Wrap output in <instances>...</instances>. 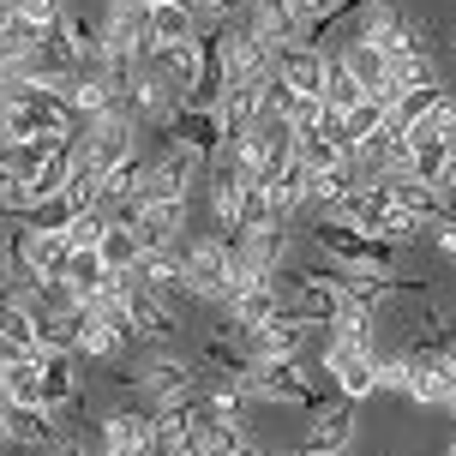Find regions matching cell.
I'll return each mask as SVG.
<instances>
[{
	"label": "cell",
	"instance_id": "1",
	"mask_svg": "<svg viewBox=\"0 0 456 456\" xmlns=\"http://www.w3.org/2000/svg\"><path fill=\"white\" fill-rule=\"evenodd\" d=\"M114 85H120V114L133 120V126H168L175 114H181L186 96L168 85V72L162 67H126V72H109Z\"/></svg>",
	"mask_w": 456,
	"mask_h": 456
},
{
	"label": "cell",
	"instance_id": "2",
	"mask_svg": "<svg viewBox=\"0 0 456 456\" xmlns=\"http://www.w3.org/2000/svg\"><path fill=\"white\" fill-rule=\"evenodd\" d=\"M324 372H337V390L348 403H361L379 390V354H372V337L361 330H330L324 337Z\"/></svg>",
	"mask_w": 456,
	"mask_h": 456
},
{
	"label": "cell",
	"instance_id": "3",
	"mask_svg": "<svg viewBox=\"0 0 456 456\" xmlns=\"http://www.w3.org/2000/svg\"><path fill=\"white\" fill-rule=\"evenodd\" d=\"M240 385H247V396H265V403H295V409H319L324 403L300 354H289V361H252V372Z\"/></svg>",
	"mask_w": 456,
	"mask_h": 456
},
{
	"label": "cell",
	"instance_id": "4",
	"mask_svg": "<svg viewBox=\"0 0 456 456\" xmlns=\"http://www.w3.org/2000/svg\"><path fill=\"white\" fill-rule=\"evenodd\" d=\"M175 258H181V276H186V289H192V300H223V282L234 271V240L228 234L186 240V247H175Z\"/></svg>",
	"mask_w": 456,
	"mask_h": 456
},
{
	"label": "cell",
	"instance_id": "5",
	"mask_svg": "<svg viewBox=\"0 0 456 456\" xmlns=\"http://www.w3.org/2000/svg\"><path fill=\"white\" fill-rule=\"evenodd\" d=\"M313 240H319L337 265H372V271H396V247L379 240V234H366V228L342 223V216H319L313 223Z\"/></svg>",
	"mask_w": 456,
	"mask_h": 456
},
{
	"label": "cell",
	"instance_id": "6",
	"mask_svg": "<svg viewBox=\"0 0 456 456\" xmlns=\"http://www.w3.org/2000/svg\"><path fill=\"white\" fill-rule=\"evenodd\" d=\"M168 133V144H181V151H192V157L205 162V168H216V157H223V114H216V102H181V114L162 126Z\"/></svg>",
	"mask_w": 456,
	"mask_h": 456
},
{
	"label": "cell",
	"instance_id": "7",
	"mask_svg": "<svg viewBox=\"0 0 456 456\" xmlns=\"http://www.w3.org/2000/svg\"><path fill=\"white\" fill-rule=\"evenodd\" d=\"M306 337H313V324L289 319V313H271L265 324L240 330V348L252 361H289V354H306Z\"/></svg>",
	"mask_w": 456,
	"mask_h": 456
},
{
	"label": "cell",
	"instance_id": "8",
	"mask_svg": "<svg viewBox=\"0 0 456 456\" xmlns=\"http://www.w3.org/2000/svg\"><path fill=\"white\" fill-rule=\"evenodd\" d=\"M138 258L144 252H175L186 247V199H162V205H144V216L133 223Z\"/></svg>",
	"mask_w": 456,
	"mask_h": 456
},
{
	"label": "cell",
	"instance_id": "9",
	"mask_svg": "<svg viewBox=\"0 0 456 456\" xmlns=\"http://www.w3.org/2000/svg\"><path fill=\"white\" fill-rule=\"evenodd\" d=\"M138 390H144V409H168V403L192 396L199 379H192V366H186L181 354H157V361L138 372Z\"/></svg>",
	"mask_w": 456,
	"mask_h": 456
},
{
	"label": "cell",
	"instance_id": "10",
	"mask_svg": "<svg viewBox=\"0 0 456 456\" xmlns=\"http://www.w3.org/2000/svg\"><path fill=\"white\" fill-rule=\"evenodd\" d=\"M271 72L282 78V85H295L300 96H319V102H324V48L276 43L271 48Z\"/></svg>",
	"mask_w": 456,
	"mask_h": 456
},
{
	"label": "cell",
	"instance_id": "11",
	"mask_svg": "<svg viewBox=\"0 0 456 456\" xmlns=\"http://www.w3.org/2000/svg\"><path fill=\"white\" fill-rule=\"evenodd\" d=\"M354 438V403L337 396V403H319L313 420H306V451H324V456H342Z\"/></svg>",
	"mask_w": 456,
	"mask_h": 456
},
{
	"label": "cell",
	"instance_id": "12",
	"mask_svg": "<svg viewBox=\"0 0 456 456\" xmlns=\"http://www.w3.org/2000/svg\"><path fill=\"white\" fill-rule=\"evenodd\" d=\"M102 451H157V414L133 403V409H114L102 420Z\"/></svg>",
	"mask_w": 456,
	"mask_h": 456
},
{
	"label": "cell",
	"instance_id": "13",
	"mask_svg": "<svg viewBox=\"0 0 456 456\" xmlns=\"http://www.w3.org/2000/svg\"><path fill=\"white\" fill-rule=\"evenodd\" d=\"M216 114H223V133L228 138L252 133V126L265 120V78H252V85H228V91L216 96Z\"/></svg>",
	"mask_w": 456,
	"mask_h": 456
},
{
	"label": "cell",
	"instance_id": "14",
	"mask_svg": "<svg viewBox=\"0 0 456 456\" xmlns=\"http://www.w3.org/2000/svg\"><path fill=\"white\" fill-rule=\"evenodd\" d=\"M456 157V138L451 133H427V126H409V175L433 186L444 175V162Z\"/></svg>",
	"mask_w": 456,
	"mask_h": 456
},
{
	"label": "cell",
	"instance_id": "15",
	"mask_svg": "<svg viewBox=\"0 0 456 456\" xmlns=\"http://www.w3.org/2000/svg\"><path fill=\"white\" fill-rule=\"evenodd\" d=\"M37 379H43V409H72V396H78V379H72V354L61 348H37Z\"/></svg>",
	"mask_w": 456,
	"mask_h": 456
},
{
	"label": "cell",
	"instance_id": "16",
	"mask_svg": "<svg viewBox=\"0 0 456 456\" xmlns=\"http://www.w3.org/2000/svg\"><path fill=\"white\" fill-rule=\"evenodd\" d=\"M0 403L6 409H43V379H37V354L0 366Z\"/></svg>",
	"mask_w": 456,
	"mask_h": 456
},
{
	"label": "cell",
	"instance_id": "17",
	"mask_svg": "<svg viewBox=\"0 0 456 456\" xmlns=\"http://www.w3.org/2000/svg\"><path fill=\"white\" fill-rule=\"evenodd\" d=\"M0 420H6V444H19V451L54 444V409H0Z\"/></svg>",
	"mask_w": 456,
	"mask_h": 456
},
{
	"label": "cell",
	"instance_id": "18",
	"mask_svg": "<svg viewBox=\"0 0 456 456\" xmlns=\"http://www.w3.org/2000/svg\"><path fill=\"white\" fill-rule=\"evenodd\" d=\"M385 114H390V96H379V91H372V96H361L354 109L342 114V133H337V144L348 151V157H354V151H361L366 138H372L379 126H385Z\"/></svg>",
	"mask_w": 456,
	"mask_h": 456
},
{
	"label": "cell",
	"instance_id": "19",
	"mask_svg": "<svg viewBox=\"0 0 456 456\" xmlns=\"http://www.w3.org/2000/svg\"><path fill=\"white\" fill-rule=\"evenodd\" d=\"M271 205H276V223H289V216H300V210L313 205V168L300 157L271 181Z\"/></svg>",
	"mask_w": 456,
	"mask_h": 456
},
{
	"label": "cell",
	"instance_id": "20",
	"mask_svg": "<svg viewBox=\"0 0 456 456\" xmlns=\"http://www.w3.org/2000/svg\"><path fill=\"white\" fill-rule=\"evenodd\" d=\"M192 37H199V19H192L186 0H162V6H151V43H157V48L192 43Z\"/></svg>",
	"mask_w": 456,
	"mask_h": 456
},
{
	"label": "cell",
	"instance_id": "21",
	"mask_svg": "<svg viewBox=\"0 0 456 456\" xmlns=\"http://www.w3.org/2000/svg\"><path fill=\"white\" fill-rule=\"evenodd\" d=\"M85 295V306H91L96 295H109V265H102V252L96 247H72V258H67V271H61Z\"/></svg>",
	"mask_w": 456,
	"mask_h": 456
},
{
	"label": "cell",
	"instance_id": "22",
	"mask_svg": "<svg viewBox=\"0 0 456 456\" xmlns=\"http://www.w3.org/2000/svg\"><path fill=\"white\" fill-rule=\"evenodd\" d=\"M385 186H390V199H396V210H409V216H420V223L433 228L438 223V192L427 181H414V175H385Z\"/></svg>",
	"mask_w": 456,
	"mask_h": 456
},
{
	"label": "cell",
	"instance_id": "23",
	"mask_svg": "<svg viewBox=\"0 0 456 456\" xmlns=\"http://www.w3.org/2000/svg\"><path fill=\"white\" fill-rule=\"evenodd\" d=\"M295 157L306 162L313 175H324V168H337V162H348V151H342L337 138H330V133L319 126V120H313V126H300V133H295Z\"/></svg>",
	"mask_w": 456,
	"mask_h": 456
},
{
	"label": "cell",
	"instance_id": "24",
	"mask_svg": "<svg viewBox=\"0 0 456 456\" xmlns=\"http://www.w3.org/2000/svg\"><path fill=\"white\" fill-rule=\"evenodd\" d=\"M276 300H282V295H276V282H258V289H247V295H234L223 313L234 319V330H252V324H265L276 313Z\"/></svg>",
	"mask_w": 456,
	"mask_h": 456
},
{
	"label": "cell",
	"instance_id": "25",
	"mask_svg": "<svg viewBox=\"0 0 456 456\" xmlns=\"http://www.w3.org/2000/svg\"><path fill=\"white\" fill-rule=\"evenodd\" d=\"M342 67L354 72V85H361L366 96L385 85V72H390V61H385V48H372V43H348L342 48Z\"/></svg>",
	"mask_w": 456,
	"mask_h": 456
},
{
	"label": "cell",
	"instance_id": "26",
	"mask_svg": "<svg viewBox=\"0 0 456 456\" xmlns=\"http://www.w3.org/2000/svg\"><path fill=\"white\" fill-rule=\"evenodd\" d=\"M361 96L366 91L354 85V72L342 67V54H324V109H330V114H348Z\"/></svg>",
	"mask_w": 456,
	"mask_h": 456
},
{
	"label": "cell",
	"instance_id": "27",
	"mask_svg": "<svg viewBox=\"0 0 456 456\" xmlns=\"http://www.w3.org/2000/svg\"><path fill=\"white\" fill-rule=\"evenodd\" d=\"M78 354H91V361H109V366H120V354H126V342L114 337L109 324H96V313L85 306V319H78Z\"/></svg>",
	"mask_w": 456,
	"mask_h": 456
},
{
	"label": "cell",
	"instance_id": "28",
	"mask_svg": "<svg viewBox=\"0 0 456 456\" xmlns=\"http://www.w3.org/2000/svg\"><path fill=\"white\" fill-rule=\"evenodd\" d=\"M91 313H96V324H109V330L126 342V348H138V342H144V337H138V324H133V306H126L120 295H96Z\"/></svg>",
	"mask_w": 456,
	"mask_h": 456
},
{
	"label": "cell",
	"instance_id": "29",
	"mask_svg": "<svg viewBox=\"0 0 456 456\" xmlns=\"http://www.w3.org/2000/svg\"><path fill=\"white\" fill-rule=\"evenodd\" d=\"M102 265L109 271H133L138 265V240H133V228H120V223H109V234H102Z\"/></svg>",
	"mask_w": 456,
	"mask_h": 456
},
{
	"label": "cell",
	"instance_id": "30",
	"mask_svg": "<svg viewBox=\"0 0 456 456\" xmlns=\"http://www.w3.org/2000/svg\"><path fill=\"white\" fill-rule=\"evenodd\" d=\"M205 361L216 366L223 379H247V372H252V354L240 348V342H223V337H210V342H205Z\"/></svg>",
	"mask_w": 456,
	"mask_h": 456
},
{
	"label": "cell",
	"instance_id": "31",
	"mask_svg": "<svg viewBox=\"0 0 456 456\" xmlns=\"http://www.w3.org/2000/svg\"><path fill=\"white\" fill-rule=\"evenodd\" d=\"M67 205H72V210H96V205H102V175H96L91 162H78V168H72V181H67Z\"/></svg>",
	"mask_w": 456,
	"mask_h": 456
},
{
	"label": "cell",
	"instance_id": "32",
	"mask_svg": "<svg viewBox=\"0 0 456 456\" xmlns=\"http://www.w3.org/2000/svg\"><path fill=\"white\" fill-rule=\"evenodd\" d=\"M72 216H78V210H72V205H67V192H61V199H43V205H30L19 223H24V228H67Z\"/></svg>",
	"mask_w": 456,
	"mask_h": 456
},
{
	"label": "cell",
	"instance_id": "33",
	"mask_svg": "<svg viewBox=\"0 0 456 456\" xmlns=\"http://www.w3.org/2000/svg\"><path fill=\"white\" fill-rule=\"evenodd\" d=\"M102 234H109V210H78V216L67 223L72 247H102Z\"/></svg>",
	"mask_w": 456,
	"mask_h": 456
},
{
	"label": "cell",
	"instance_id": "34",
	"mask_svg": "<svg viewBox=\"0 0 456 456\" xmlns=\"http://www.w3.org/2000/svg\"><path fill=\"white\" fill-rule=\"evenodd\" d=\"M19 12H24L30 24H61L72 6H67V0H19Z\"/></svg>",
	"mask_w": 456,
	"mask_h": 456
},
{
	"label": "cell",
	"instance_id": "35",
	"mask_svg": "<svg viewBox=\"0 0 456 456\" xmlns=\"http://www.w3.org/2000/svg\"><path fill=\"white\" fill-rule=\"evenodd\" d=\"M379 385H385V390H409V361H403V354L379 361Z\"/></svg>",
	"mask_w": 456,
	"mask_h": 456
},
{
	"label": "cell",
	"instance_id": "36",
	"mask_svg": "<svg viewBox=\"0 0 456 456\" xmlns=\"http://www.w3.org/2000/svg\"><path fill=\"white\" fill-rule=\"evenodd\" d=\"M433 234H438V252L456 258V223H433Z\"/></svg>",
	"mask_w": 456,
	"mask_h": 456
},
{
	"label": "cell",
	"instance_id": "37",
	"mask_svg": "<svg viewBox=\"0 0 456 456\" xmlns=\"http://www.w3.org/2000/svg\"><path fill=\"white\" fill-rule=\"evenodd\" d=\"M228 456H265V451H258V444H252V438H247V444H234V451H228Z\"/></svg>",
	"mask_w": 456,
	"mask_h": 456
},
{
	"label": "cell",
	"instance_id": "38",
	"mask_svg": "<svg viewBox=\"0 0 456 456\" xmlns=\"http://www.w3.org/2000/svg\"><path fill=\"white\" fill-rule=\"evenodd\" d=\"M451 54H456V37H451Z\"/></svg>",
	"mask_w": 456,
	"mask_h": 456
},
{
	"label": "cell",
	"instance_id": "39",
	"mask_svg": "<svg viewBox=\"0 0 456 456\" xmlns=\"http://www.w3.org/2000/svg\"><path fill=\"white\" fill-rule=\"evenodd\" d=\"M30 456H48V451H30Z\"/></svg>",
	"mask_w": 456,
	"mask_h": 456
},
{
	"label": "cell",
	"instance_id": "40",
	"mask_svg": "<svg viewBox=\"0 0 456 456\" xmlns=\"http://www.w3.org/2000/svg\"><path fill=\"white\" fill-rule=\"evenodd\" d=\"M451 456H456V444H451Z\"/></svg>",
	"mask_w": 456,
	"mask_h": 456
}]
</instances>
